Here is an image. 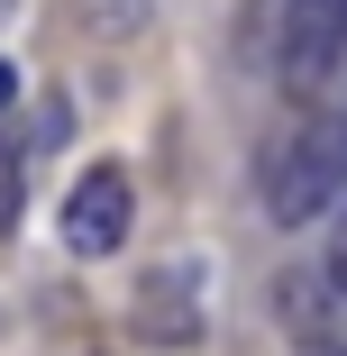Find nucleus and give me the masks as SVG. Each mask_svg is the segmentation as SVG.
<instances>
[{"mask_svg": "<svg viewBox=\"0 0 347 356\" xmlns=\"http://www.w3.org/2000/svg\"><path fill=\"white\" fill-rule=\"evenodd\" d=\"M10 101H19V74H10V64H0V110H10Z\"/></svg>", "mask_w": 347, "mask_h": 356, "instance_id": "9", "label": "nucleus"}, {"mask_svg": "<svg viewBox=\"0 0 347 356\" xmlns=\"http://www.w3.org/2000/svg\"><path fill=\"white\" fill-rule=\"evenodd\" d=\"M28 137H37V147H64V137H74V101H46Z\"/></svg>", "mask_w": 347, "mask_h": 356, "instance_id": "7", "label": "nucleus"}, {"mask_svg": "<svg viewBox=\"0 0 347 356\" xmlns=\"http://www.w3.org/2000/svg\"><path fill=\"white\" fill-rule=\"evenodd\" d=\"M338 192H347V119H338V128H311L302 147H284V156H274V174H265V210H274L284 229L320 220Z\"/></svg>", "mask_w": 347, "mask_h": 356, "instance_id": "1", "label": "nucleus"}, {"mask_svg": "<svg viewBox=\"0 0 347 356\" xmlns=\"http://www.w3.org/2000/svg\"><path fill=\"white\" fill-rule=\"evenodd\" d=\"M329 283L347 293V220H338V238H329Z\"/></svg>", "mask_w": 347, "mask_h": 356, "instance_id": "8", "label": "nucleus"}, {"mask_svg": "<svg viewBox=\"0 0 347 356\" xmlns=\"http://www.w3.org/2000/svg\"><path fill=\"white\" fill-rule=\"evenodd\" d=\"M128 229H137L128 174H119V165H92V174L74 183V201H64V247H74V256H119Z\"/></svg>", "mask_w": 347, "mask_h": 356, "instance_id": "3", "label": "nucleus"}, {"mask_svg": "<svg viewBox=\"0 0 347 356\" xmlns=\"http://www.w3.org/2000/svg\"><path fill=\"white\" fill-rule=\"evenodd\" d=\"M137 329L147 338H201V265H156L147 293H137Z\"/></svg>", "mask_w": 347, "mask_h": 356, "instance_id": "4", "label": "nucleus"}, {"mask_svg": "<svg viewBox=\"0 0 347 356\" xmlns=\"http://www.w3.org/2000/svg\"><path fill=\"white\" fill-rule=\"evenodd\" d=\"M274 55H284L293 92H320L329 74H347V0H293L274 28Z\"/></svg>", "mask_w": 347, "mask_h": 356, "instance_id": "2", "label": "nucleus"}, {"mask_svg": "<svg viewBox=\"0 0 347 356\" xmlns=\"http://www.w3.org/2000/svg\"><path fill=\"white\" fill-rule=\"evenodd\" d=\"M329 356H338V347H329Z\"/></svg>", "mask_w": 347, "mask_h": 356, "instance_id": "10", "label": "nucleus"}, {"mask_svg": "<svg viewBox=\"0 0 347 356\" xmlns=\"http://www.w3.org/2000/svg\"><path fill=\"white\" fill-rule=\"evenodd\" d=\"M19 210H28V147L0 128V238L19 229Z\"/></svg>", "mask_w": 347, "mask_h": 356, "instance_id": "6", "label": "nucleus"}, {"mask_svg": "<svg viewBox=\"0 0 347 356\" xmlns=\"http://www.w3.org/2000/svg\"><path fill=\"white\" fill-rule=\"evenodd\" d=\"M329 293H338V283H329V274H293V283H284V293H274V311H284V329H302V338H311V329L329 320V311H320Z\"/></svg>", "mask_w": 347, "mask_h": 356, "instance_id": "5", "label": "nucleus"}]
</instances>
